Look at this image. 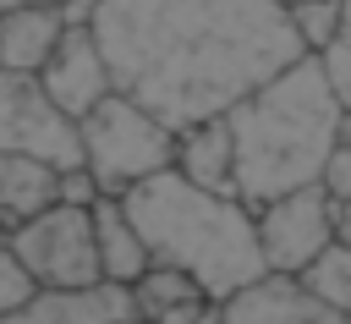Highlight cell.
I'll return each mask as SVG.
<instances>
[{"mask_svg": "<svg viewBox=\"0 0 351 324\" xmlns=\"http://www.w3.org/2000/svg\"><path fill=\"white\" fill-rule=\"evenodd\" d=\"M93 33L115 93L186 132L307 55L285 0H99Z\"/></svg>", "mask_w": 351, "mask_h": 324, "instance_id": "obj_1", "label": "cell"}, {"mask_svg": "<svg viewBox=\"0 0 351 324\" xmlns=\"http://www.w3.org/2000/svg\"><path fill=\"white\" fill-rule=\"evenodd\" d=\"M351 110L324 66V55H302L280 77H269L258 93H247L230 110L236 126V198L252 209L318 187L329 170V154L346 132Z\"/></svg>", "mask_w": 351, "mask_h": 324, "instance_id": "obj_2", "label": "cell"}, {"mask_svg": "<svg viewBox=\"0 0 351 324\" xmlns=\"http://www.w3.org/2000/svg\"><path fill=\"white\" fill-rule=\"evenodd\" d=\"M121 203L137 220L154 264L197 275L214 302H230L236 291L269 275V258L258 242V209L236 192H208L170 165L143 187H132Z\"/></svg>", "mask_w": 351, "mask_h": 324, "instance_id": "obj_3", "label": "cell"}, {"mask_svg": "<svg viewBox=\"0 0 351 324\" xmlns=\"http://www.w3.org/2000/svg\"><path fill=\"white\" fill-rule=\"evenodd\" d=\"M176 148H181V132L126 93H110L104 104L82 115V165L93 170L104 198H126L148 176L170 170Z\"/></svg>", "mask_w": 351, "mask_h": 324, "instance_id": "obj_4", "label": "cell"}, {"mask_svg": "<svg viewBox=\"0 0 351 324\" xmlns=\"http://www.w3.org/2000/svg\"><path fill=\"white\" fill-rule=\"evenodd\" d=\"M16 258L27 264L38 291H93L104 286V264H99V231H93V209L82 203H49L33 220L5 231Z\"/></svg>", "mask_w": 351, "mask_h": 324, "instance_id": "obj_5", "label": "cell"}, {"mask_svg": "<svg viewBox=\"0 0 351 324\" xmlns=\"http://www.w3.org/2000/svg\"><path fill=\"white\" fill-rule=\"evenodd\" d=\"M0 154H27L55 170L82 165V121L55 104L38 71H0Z\"/></svg>", "mask_w": 351, "mask_h": 324, "instance_id": "obj_6", "label": "cell"}, {"mask_svg": "<svg viewBox=\"0 0 351 324\" xmlns=\"http://www.w3.org/2000/svg\"><path fill=\"white\" fill-rule=\"evenodd\" d=\"M258 242L269 258V275H302L324 247L340 242V203L329 187H302L258 209Z\"/></svg>", "mask_w": 351, "mask_h": 324, "instance_id": "obj_7", "label": "cell"}, {"mask_svg": "<svg viewBox=\"0 0 351 324\" xmlns=\"http://www.w3.org/2000/svg\"><path fill=\"white\" fill-rule=\"evenodd\" d=\"M38 77H44V88L55 93V104L71 110L77 121L115 93V71H110V60H104V44H99L93 22H71V33L60 38V49L49 55V66H44Z\"/></svg>", "mask_w": 351, "mask_h": 324, "instance_id": "obj_8", "label": "cell"}, {"mask_svg": "<svg viewBox=\"0 0 351 324\" xmlns=\"http://www.w3.org/2000/svg\"><path fill=\"white\" fill-rule=\"evenodd\" d=\"M225 324H351V313L318 302L302 275H263L225 302Z\"/></svg>", "mask_w": 351, "mask_h": 324, "instance_id": "obj_9", "label": "cell"}, {"mask_svg": "<svg viewBox=\"0 0 351 324\" xmlns=\"http://www.w3.org/2000/svg\"><path fill=\"white\" fill-rule=\"evenodd\" d=\"M0 324H143L126 286H93V291H38L27 308L5 313Z\"/></svg>", "mask_w": 351, "mask_h": 324, "instance_id": "obj_10", "label": "cell"}, {"mask_svg": "<svg viewBox=\"0 0 351 324\" xmlns=\"http://www.w3.org/2000/svg\"><path fill=\"white\" fill-rule=\"evenodd\" d=\"M132 302H137V319L143 324H197L214 297L197 275L186 269H170V264H154L137 286H132Z\"/></svg>", "mask_w": 351, "mask_h": 324, "instance_id": "obj_11", "label": "cell"}, {"mask_svg": "<svg viewBox=\"0 0 351 324\" xmlns=\"http://www.w3.org/2000/svg\"><path fill=\"white\" fill-rule=\"evenodd\" d=\"M176 170L208 192H236V126H230V115L186 126L181 148H176Z\"/></svg>", "mask_w": 351, "mask_h": 324, "instance_id": "obj_12", "label": "cell"}, {"mask_svg": "<svg viewBox=\"0 0 351 324\" xmlns=\"http://www.w3.org/2000/svg\"><path fill=\"white\" fill-rule=\"evenodd\" d=\"M93 231H99V264H104V280L132 291V286L154 269V253H148L137 220L126 214L121 198H99V203H93Z\"/></svg>", "mask_w": 351, "mask_h": 324, "instance_id": "obj_13", "label": "cell"}, {"mask_svg": "<svg viewBox=\"0 0 351 324\" xmlns=\"http://www.w3.org/2000/svg\"><path fill=\"white\" fill-rule=\"evenodd\" d=\"M66 33H71V11L66 5H27V11L0 16L5 71H44Z\"/></svg>", "mask_w": 351, "mask_h": 324, "instance_id": "obj_14", "label": "cell"}, {"mask_svg": "<svg viewBox=\"0 0 351 324\" xmlns=\"http://www.w3.org/2000/svg\"><path fill=\"white\" fill-rule=\"evenodd\" d=\"M49 203H60V170L27 154H0V225L11 231Z\"/></svg>", "mask_w": 351, "mask_h": 324, "instance_id": "obj_15", "label": "cell"}, {"mask_svg": "<svg viewBox=\"0 0 351 324\" xmlns=\"http://www.w3.org/2000/svg\"><path fill=\"white\" fill-rule=\"evenodd\" d=\"M302 286H307L318 302H329V308L351 313V242L324 247V253H318V258L302 269Z\"/></svg>", "mask_w": 351, "mask_h": 324, "instance_id": "obj_16", "label": "cell"}, {"mask_svg": "<svg viewBox=\"0 0 351 324\" xmlns=\"http://www.w3.org/2000/svg\"><path fill=\"white\" fill-rule=\"evenodd\" d=\"M291 22L307 44V55H324L335 38H340V22H346V0H291Z\"/></svg>", "mask_w": 351, "mask_h": 324, "instance_id": "obj_17", "label": "cell"}, {"mask_svg": "<svg viewBox=\"0 0 351 324\" xmlns=\"http://www.w3.org/2000/svg\"><path fill=\"white\" fill-rule=\"evenodd\" d=\"M38 297V286H33V275H27V264L16 258V247H11V236L0 231V319L5 313H16V308H27Z\"/></svg>", "mask_w": 351, "mask_h": 324, "instance_id": "obj_18", "label": "cell"}, {"mask_svg": "<svg viewBox=\"0 0 351 324\" xmlns=\"http://www.w3.org/2000/svg\"><path fill=\"white\" fill-rule=\"evenodd\" d=\"M324 66H329V77H335V88H340V99H346V110H351V0H346L340 38L324 49Z\"/></svg>", "mask_w": 351, "mask_h": 324, "instance_id": "obj_19", "label": "cell"}, {"mask_svg": "<svg viewBox=\"0 0 351 324\" xmlns=\"http://www.w3.org/2000/svg\"><path fill=\"white\" fill-rule=\"evenodd\" d=\"M324 187H329L335 203H351V121H346V132H340V143H335V154H329Z\"/></svg>", "mask_w": 351, "mask_h": 324, "instance_id": "obj_20", "label": "cell"}, {"mask_svg": "<svg viewBox=\"0 0 351 324\" xmlns=\"http://www.w3.org/2000/svg\"><path fill=\"white\" fill-rule=\"evenodd\" d=\"M104 192H99V181H93V170L88 165H71V170H60V203H82V209H93Z\"/></svg>", "mask_w": 351, "mask_h": 324, "instance_id": "obj_21", "label": "cell"}, {"mask_svg": "<svg viewBox=\"0 0 351 324\" xmlns=\"http://www.w3.org/2000/svg\"><path fill=\"white\" fill-rule=\"evenodd\" d=\"M197 324H225V302H214V308H208V313H203Z\"/></svg>", "mask_w": 351, "mask_h": 324, "instance_id": "obj_22", "label": "cell"}, {"mask_svg": "<svg viewBox=\"0 0 351 324\" xmlns=\"http://www.w3.org/2000/svg\"><path fill=\"white\" fill-rule=\"evenodd\" d=\"M340 242H351V203H340Z\"/></svg>", "mask_w": 351, "mask_h": 324, "instance_id": "obj_23", "label": "cell"}, {"mask_svg": "<svg viewBox=\"0 0 351 324\" xmlns=\"http://www.w3.org/2000/svg\"><path fill=\"white\" fill-rule=\"evenodd\" d=\"M0 71H5V38H0Z\"/></svg>", "mask_w": 351, "mask_h": 324, "instance_id": "obj_24", "label": "cell"}, {"mask_svg": "<svg viewBox=\"0 0 351 324\" xmlns=\"http://www.w3.org/2000/svg\"><path fill=\"white\" fill-rule=\"evenodd\" d=\"M0 231H5V225H0Z\"/></svg>", "mask_w": 351, "mask_h": 324, "instance_id": "obj_25", "label": "cell"}, {"mask_svg": "<svg viewBox=\"0 0 351 324\" xmlns=\"http://www.w3.org/2000/svg\"><path fill=\"white\" fill-rule=\"evenodd\" d=\"M285 5H291V0H285Z\"/></svg>", "mask_w": 351, "mask_h": 324, "instance_id": "obj_26", "label": "cell"}]
</instances>
